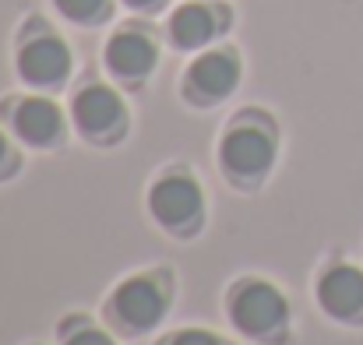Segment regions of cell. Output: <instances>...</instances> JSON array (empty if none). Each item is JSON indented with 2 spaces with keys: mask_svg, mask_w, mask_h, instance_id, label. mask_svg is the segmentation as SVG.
<instances>
[{
  "mask_svg": "<svg viewBox=\"0 0 363 345\" xmlns=\"http://www.w3.org/2000/svg\"><path fill=\"white\" fill-rule=\"evenodd\" d=\"M123 4H130V7H138V11H155L162 0H123Z\"/></svg>",
  "mask_w": 363,
  "mask_h": 345,
  "instance_id": "16",
  "label": "cell"
},
{
  "mask_svg": "<svg viewBox=\"0 0 363 345\" xmlns=\"http://www.w3.org/2000/svg\"><path fill=\"white\" fill-rule=\"evenodd\" d=\"M11 127L32 148H53L64 137V116L50 99H21L11 113Z\"/></svg>",
  "mask_w": 363,
  "mask_h": 345,
  "instance_id": "9",
  "label": "cell"
},
{
  "mask_svg": "<svg viewBox=\"0 0 363 345\" xmlns=\"http://www.w3.org/2000/svg\"><path fill=\"white\" fill-rule=\"evenodd\" d=\"M60 345H117L106 332L89 324L85 317H71L60 324Z\"/></svg>",
  "mask_w": 363,
  "mask_h": 345,
  "instance_id": "12",
  "label": "cell"
},
{
  "mask_svg": "<svg viewBox=\"0 0 363 345\" xmlns=\"http://www.w3.org/2000/svg\"><path fill=\"white\" fill-rule=\"evenodd\" d=\"M159 345H230V342H223L219 335L201 332V328H184V332H177V335H166Z\"/></svg>",
  "mask_w": 363,
  "mask_h": 345,
  "instance_id": "14",
  "label": "cell"
},
{
  "mask_svg": "<svg viewBox=\"0 0 363 345\" xmlns=\"http://www.w3.org/2000/svg\"><path fill=\"white\" fill-rule=\"evenodd\" d=\"M67 71H71V53L57 35H35L18 50V74L28 85L53 89L67 78Z\"/></svg>",
  "mask_w": 363,
  "mask_h": 345,
  "instance_id": "7",
  "label": "cell"
},
{
  "mask_svg": "<svg viewBox=\"0 0 363 345\" xmlns=\"http://www.w3.org/2000/svg\"><path fill=\"white\" fill-rule=\"evenodd\" d=\"M321 310L339 324H363V271L353 264H332L318 285Z\"/></svg>",
  "mask_w": 363,
  "mask_h": 345,
  "instance_id": "6",
  "label": "cell"
},
{
  "mask_svg": "<svg viewBox=\"0 0 363 345\" xmlns=\"http://www.w3.org/2000/svg\"><path fill=\"white\" fill-rule=\"evenodd\" d=\"M275 162V134L272 127H261L254 120H243L237 127L226 130V137L219 141V166L226 173V180L254 187L268 176Z\"/></svg>",
  "mask_w": 363,
  "mask_h": 345,
  "instance_id": "4",
  "label": "cell"
},
{
  "mask_svg": "<svg viewBox=\"0 0 363 345\" xmlns=\"http://www.w3.org/2000/svg\"><path fill=\"white\" fill-rule=\"evenodd\" d=\"M166 310H169V278L162 271L130 275L106 300V321L127 339L155 332Z\"/></svg>",
  "mask_w": 363,
  "mask_h": 345,
  "instance_id": "1",
  "label": "cell"
},
{
  "mask_svg": "<svg viewBox=\"0 0 363 345\" xmlns=\"http://www.w3.org/2000/svg\"><path fill=\"white\" fill-rule=\"evenodd\" d=\"M223 28V11L208 7V4H184L173 18H169V35L180 50H198L208 39H216Z\"/></svg>",
  "mask_w": 363,
  "mask_h": 345,
  "instance_id": "11",
  "label": "cell"
},
{
  "mask_svg": "<svg viewBox=\"0 0 363 345\" xmlns=\"http://www.w3.org/2000/svg\"><path fill=\"white\" fill-rule=\"evenodd\" d=\"M148 212L169 236H194L205 226V194L198 180L184 169L162 173L148 191Z\"/></svg>",
  "mask_w": 363,
  "mask_h": 345,
  "instance_id": "3",
  "label": "cell"
},
{
  "mask_svg": "<svg viewBox=\"0 0 363 345\" xmlns=\"http://www.w3.org/2000/svg\"><path fill=\"white\" fill-rule=\"evenodd\" d=\"M226 317L243 339L282 342L289 332V303L264 278H243L226 296Z\"/></svg>",
  "mask_w": 363,
  "mask_h": 345,
  "instance_id": "2",
  "label": "cell"
},
{
  "mask_svg": "<svg viewBox=\"0 0 363 345\" xmlns=\"http://www.w3.org/2000/svg\"><path fill=\"white\" fill-rule=\"evenodd\" d=\"M14 169V152H11V145H7V137L0 134V176H7Z\"/></svg>",
  "mask_w": 363,
  "mask_h": 345,
  "instance_id": "15",
  "label": "cell"
},
{
  "mask_svg": "<svg viewBox=\"0 0 363 345\" xmlns=\"http://www.w3.org/2000/svg\"><path fill=\"white\" fill-rule=\"evenodd\" d=\"M106 67L127 78V81H138L145 78L152 67H155V43L141 32H121L106 43Z\"/></svg>",
  "mask_w": 363,
  "mask_h": 345,
  "instance_id": "10",
  "label": "cell"
},
{
  "mask_svg": "<svg viewBox=\"0 0 363 345\" xmlns=\"http://www.w3.org/2000/svg\"><path fill=\"white\" fill-rule=\"evenodd\" d=\"M106 4H110V0H57L60 14L71 18V21H78V25L99 21V18L106 14Z\"/></svg>",
  "mask_w": 363,
  "mask_h": 345,
  "instance_id": "13",
  "label": "cell"
},
{
  "mask_svg": "<svg viewBox=\"0 0 363 345\" xmlns=\"http://www.w3.org/2000/svg\"><path fill=\"white\" fill-rule=\"evenodd\" d=\"M71 116H74V127L89 141H99V145L117 141L123 130V103L117 99V92L106 89V85L82 89L74 96V103H71Z\"/></svg>",
  "mask_w": 363,
  "mask_h": 345,
  "instance_id": "5",
  "label": "cell"
},
{
  "mask_svg": "<svg viewBox=\"0 0 363 345\" xmlns=\"http://www.w3.org/2000/svg\"><path fill=\"white\" fill-rule=\"evenodd\" d=\"M237 81H240V60L233 53H223V50L219 53H205L187 71V96L194 103H201V106L205 103H219V99H226L237 89Z\"/></svg>",
  "mask_w": 363,
  "mask_h": 345,
  "instance_id": "8",
  "label": "cell"
}]
</instances>
